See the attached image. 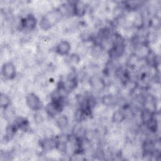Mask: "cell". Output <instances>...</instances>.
<instances>
[{"instance_id":"1","label":"cell","mask_w":161,"mask_h":161,"mask_svg":"<svg viewBox=\"0 0 161 161\" xmlns=\"http://www.w3.org/2000/svg\"><path fill=\"white\" fill-rule=\"evenodd\" d=\"M26 103L28 107L33 111H39L43 107V103L40 97L33 92L27 94L26 96Z\"/></svg>"},{"instance_id":"2","label":"cell","mask_w":161,"mask_h":161,"mask_svg":"<svg viewBox=\"0 0 161 161\" xmlns=\"http://www.w3.org/2000/svg\"><path fill=\"white\" fill-rule=\"evenodd\" d=\"M1 74L7 80H13L16 75V67L12 62H7L3 64Z\"/></svg>"},{"instance_id":"3","label":"cell","mask_w":161,"mask_h":161,"mask_svg":"<svg viewBox=\"0 0 161 161\" xmlns=\"http://www.w3.org/2000/svg\"><path fill=\"white\" fill-rule=\"evenodd\" d=\"M57 19V15L55 13H49L42 18L39 23L40 26L42 29L47 30L56 23Z\"/></svg>"},{"instance_id":"4","label":"cell","mask_w":161,"mask_h":161,"mask_svg":"<svg viewBox=\"0 0 161 161\" xmlns=\"http://www.w3.org/2000/svg\"><path fill=\"white\" fill-rule=\"evenodd\" d=\"M36 19L33 14H28L27 16L22 19L21 21V25L23 28L27 29L28 30H32L36 27Z\"/></svg>"},{"instance_id":"5","label":"cell","mask_w":161,"mask_h":161,"mask_svg":"<svg viewBox=\"0 0 161 161\" xmlns=\"http://www.w3.org/2000/svg\"><path fill=\"white\" fill-rule=\"evenodd\" d=\"M71 48L70 43L66 40L60 41L55 47V52L60 55H67Z\"/></svg>"},{"instance_id":"6","label":"cell","mask_w":161,"mask_h":161,"mask_svg":"<svg viewBox=\"0 0 161 161\" xmlns=\"http://www.w3.org/2000/svg\"><path fill=\"white\" fill-rule=\"evenodd\" d=\"M72 12L75 16H82L86 12V6L82 2L77 1L72 6Z\"/></svg>"},{"instance_id":"7","label":"cell","mask_w":161,"mask_h":161,"mask_svg":"<svg viewBox=\"0 0 161 161\" xmlns=\"http://www.w3.org/2000/svg\"><path fill=\"white\" fill-rule=\"evenodd\" d=\"M154 118L152 111L145 108L141 112V119L145 125H147Z\"/></svg>"},{"instance_id":"8","label":"cell","mask_w":161,"mask_h":161,"mask_svg":"<svg viewBox=\"0 0 161 161\" xmlns=\"http://www.w3.org/2000/svg\"><path fill=\"white\" fill-rule=\"evenodd\" d=\"M11 104V99L5 93H1L0 95V106L2 108L7 109Z\"/></svg>"},{"instance_id":"9","label":"cell","mask_w":161,"mask_h":161,"mask_svg":"<svg viewBox=\"0 0 161 161\" xmlns=\"http://www.w3.org/2000/svg\"><path fill=\"white\" fill-rule=\"evenodd\" d=\"M18 129V127L14 123L8 125L6 129V137L8 140L11 139L16 133Z\"/></svg>"},{"instance_id":"10","label":"cell","mask_w":161,"mask_h":161,"mask_svg":"<svg viewBox=\"0 0 161 161\" xmlns=\"http://www.w3.org/2000/svg\"><path fill=\"white\" fill-rule=\"evenodd\" d=\"M126 118V115L122 110H117L116 111L112 116V120L115 123H120L123 121Z\"/></svg>"},{"instance_id":"11","label":"cell","mask_w":161,"mask_h":161,"mask_svg":"<svg viewBox=\"0 0 161 161\" xmlns=\"http://www.w3.org/2000/svg\"><path fill=\"white\" fill-rule=\"evenodd\" d=\"M14 124L16 125L18 128L19 129H26L28 126V121L23 117H19L16 118Z\"/></svg>"},{"instance_id":"12","label":"cell","mask_w":161,"mask_h":161,"mask_svg":"<svg viewBox=\"0 0 161 161\" xmlns=\"http://www.w3.org/2000/svg\"><path fill=\"white\" fill-rule=\"evenodd\" d=\"M68 119L65 115H62L57 119V124L60 129H64L66 128L68 125Z\"/></svg>"},{"instance_id":"13","label":"cell","mask_w":161,"mask_h":161,"mask_svg":"<svg viewBox=\"0 0 161 161\" xmlns=\"http://www.w3.org/2000/svg\"><path fill=\"white\" fill-rule=\"evenodd\" d=\"M79 57L76 54H72L70 57V60L74 64H77L79 62Z\"/></svg>"}]
</instances>
